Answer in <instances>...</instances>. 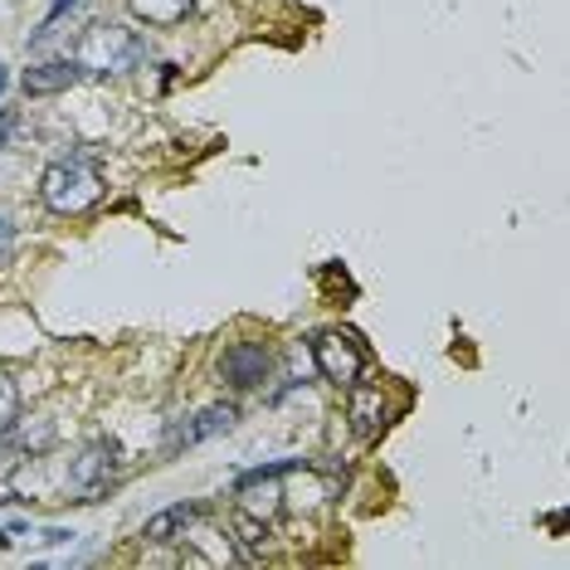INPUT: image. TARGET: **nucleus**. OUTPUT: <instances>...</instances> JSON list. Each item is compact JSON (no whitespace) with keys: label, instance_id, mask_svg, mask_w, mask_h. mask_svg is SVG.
Returning <instances> with one entry per match:
<instances>
[{"label":"nucleus","instance_id":"1","mask_svg":"<svg viewBox=\"0 0 570 570\" xmlns=\"http://www.w3.org/2000/svg\"><path fill=\"white\" fill-rule=\"evenodd\" d=\"M40 200L50 205L54 215H84L102 200V176L94 162L84 156H68V162H54L40 176Z\"/></svg>","mask_w":570,"mask_h":570},{"label":"nucleus","instance_id":"2","mask_svg":"<svg viewBox=\"0 0 570 570\" xmlns=\"http://www.w3.org/2000/svg\"><path fill=\"white\" fill-rule=\"evenodd\" d=\"M74 64L88 74H128L142 64V40L128 25H88L74 44Z\"/></svg>","mask_w":570,"mask_h":570},{"label":"nucleus","instance_id":"3","mask_svg":"<svg viewBox=\"0 0 570 570\" xmlns=\"http://www.w3.org/2000/svg\"><path fill=\"white\" fill-rule=\"evenodd\" d=\"M118 478V443L94 439L88 449H78V459H68V503H98Z\"/></svg>","mask_w":570,"mask_h":570},{"label":"nucleus","instance_id":"4","mask_svg":"<svg viewBox=\"0 0 570 570\" xmlns=\"http://www.w3.org/2000/svg\"><path fill=\"white\" fill-rule=\"evenodd\" d=\"M303 469V459H283V463H264V469H249L244 478L234 483V503L239 512L259 522H273L283 512V473Z\"/></svg>","mask_w":570,"mask_h":570},{"label":"nucleus","instance_id":"5","mask_svg":"<svg viewBox=\"0 0 570 570\" xmlns=\"http://www.w3.org/2000/svg\"><path fill=\"white\" fill-rule=\"evenodd\" d=\"M313 361L332 385H357L361 371H366V347H361L357 332L327 327V332L313 337Z\"/></svg>","mask_w":570,"mask_h":570},{"label":"nucleus","instance_id":"6","mask_svg":"<svg viewBox=\"0 0 570 570\" xmlns=\"http://www.w3.org/2000/svg\"><path fill=\"white\" fill-rule=\"evenodd\" d=\"M268 371H273V357H268L264 341H234V347L224 351V361H220V375L230 385H239V391H249V385H264Z\"/></svg>","mask_w":570,"mask_h":570},{"label":"nucleus","instance_id":"7","mask_svg":"<svg viewBox=\"0 0 570 570\" xmlns=\"http://www.w3.org/2000/svg\"><path fill=\"white\" fill-rule=\"evenodd\" d=\"M234 405H205L200 415H190V419H180V425H171V435H166V449H190V443H205V439H215V435H224V429H234Z\"/></svg>","mask_w":570,"mask_h":570},{"label":"nucleus","instance_id":"8","mask_svg":"<svg viewBox=\"0 0 570 570\" xmlns=\"http://www.w3.org/2000/svg\"><path fill=\"white\" fill-rule=\"evenodd\" d=\"M210 517V507L205 503H176V507H166V512H156V517H146V527H142V541H152V546H171V541H180L196 522Z\"/></svg>","mask_w":570,"mask_h":570},{"label":"nucleus","instance_id":"9","mask_svg":"<svg viewBox=\"0 0 570 570\" xmlns=\"http://www.w3.org/2000/svg\"><path fill=\"white\" fill-rule=\"evenodd\" d=\"M351 391V405H347V419H351V429H357L361 439H371V435H381L385 429V401H381V391L375 385H347Z\"/></svg>","mask_w":570,"mask_h":570},{"label":"nucleus","instance_id":"10","mask_svg":"<svg viewBox=\"0 0 570 570\" xmlns=\"http://www.w3.org/2000/svg\"><path fill=\"white\" fill-rule=\"evenodd\" d=\"M74 78H78V64L74 59H50V64H34L25 68V94L30 98H44V94H64V88H74Z\"/></svg>","mask_w":570,"mask_h":570},{"label":"nucleus","instance_id":"11","mask_svg":"<svg viewBox=\"0 0 570 570\" xmlns=\"http://www.w3.org/2000/svg\"><path fill=\"white\" fill-rule=\"evenodd\" d=\"M10 435L25 453H50L54 449V419L50 415H30V419H15Z\"/></svg>","mask_w":570,"mask_h":570},{"label":"nucleus","instance_id":"12","mask_svg":"<svg viewBox=\"0 0 570 570\" xmlns=\"http://www.w3.org/2000/svg\"><path fill=\"white\" fill-rule=\"evenodd\" d=\"M128 6L136 20H146V25H180L196 0H128Z\"/></svg>","mask_w":570,"mask_h":570},{"label":"nucleus","instance_id":"13","mask_svg":"<svg viewBox=\"0 0 570 570\" xmlns=\"http://www.w3.org/2000/svg\"><path fill=\"white\" fill-rule=\"evenodd\" d=\"M20 419V391L6 371H0V439H10V425Z\"/></svg>","mask_w":570,"mask_h":570},{"label":"nucleus","instance_id":"14","mask_svg":"<svg viewBox=\"0 0 570 570\" xmlns=\"http://www.w3.org/2000/svg\"><path fill=\"white\" fill-rule=\"evenodd\" d=\"M10 254H15V224H10V215L0 210V264H6Z\"/></svg>","mask_w":570,"mask_h":570},{"label":"nucleus","instance_id":"15","mask_svg":"<svg viewBox=\"0 0 570 570\" xmlns=\"http://www.w3.org/2000/svg\"><path fill=\"white\" fill-rule=\"evenodd\" d=\"M74 6H78V0H54V6H50V15H44V25H40V40H44V34H50L54 25H59V20H64Z\"/></svg>","mask_w":570,"mask_h":570},{"label":"nucleus","instance_id":"16","mask_svg":"<svg viewBox=\"0 0 570 570\" xmlns=\"http://www.w3.org/2000/svg\"><path fill=\"white\" fill-rule=\"evenodd\" d=\"M20 537H25V522H6V527H0V546H6V551H10V546H15Z\"/></svg>","mask_w":570,"mask_h":570},{"label":"nucleus","instance_id":"17","mask_svg":"<svg viewBox=\"0 0 570 570\" xmlns=\"http://www.w3.org/2000/svg\"><path fill=\"white\" fill-rule=\"evenodd\" d=\"M40 541H44V546H68V541H74V531H64V527H50V531H40Z\"/></svg>","mask_w":570,"mask_h":570},{"label":"nucleus","instance_id":"18","mask_svg":"<svg viewBox=\"0 0 570 570\" xmlns=\"http://www.w3.org/2000/svg\"><path fill=\"white\" fill-rule=\"evenodd\" d=\"M10 132H15V112H10V108H0V146L10 142Z\"/></svg>","mask_w":570,"mask_h":570},{"label":"nucleus","instance_id":"19","mask_svg":"<svg viewBox=\"0 0 570 570\" xmlns=\"http://www.w3.org/2000/svg\"><path fill=\"white\" fill-rule=\"evenodd\" d=\"M6 84H10V74H6V68H0V94H6Z\"/></svg>","mask_w":570,"mask_h":570}]
</instances>
